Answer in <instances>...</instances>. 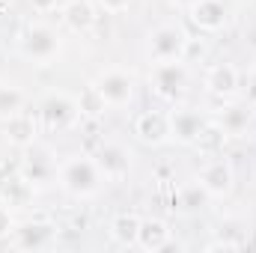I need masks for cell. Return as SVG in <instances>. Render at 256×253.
Instances as JSON below:
<instances>
[{
    "label": "cell",
    "mask_w": 256,
    "mask_h": 253,
    "mask_svg": "<svg viewBox=\"0 0 256 253\" xmlns=\"http://www.w3.org/2000/svg\"><path fill=\"white\" fill-rule=\"evenodd\" d=\"M104 182L108 179H104L96 155H86V152L66 155L60 161V167H57V185L72 200H92V196H98Z\"/></svg>",
    "instance_id": "6da1fadb"
},
{
    "label": "cell",
    "mask_w": 256,
    "mask_h": 253,
    "mask_svg": "<svg viewBox=\"0 0 256 253\" xmlns=\"http://www.w3.org/2000/svg\"><path fill=\"white\" fill-rule=\"evenodd\" d=\"M18 54L33 66H51L57 63L60 54H63V36L51 24L30 21L18 33Z\"/></svg>",
    "instance_id": "7a4b0ae2"
},
{
    "label": "cell",
    "mask_w": 256,
    "mask_h": 253,
    "mask_svg": "<svg viewBox=\"0 0 256 253\" xmlns=\"http://www.w3.org/2000/svg\"><path fill=\"white\" fill-rule=\"evenodd\" d=\"M36 116H39L42 134H66V131H74L78 122L84 120V114L78 108V96L63 92V90H54V92L42 96V102L36 104Z\"/></svg>",
    "instance_id": "3957f363"
},
{
    "label": "cell",
    "mask_w": 256,
    "mask_h": 253,
    "mask_svg": "<svg viewBox=\"0 0 256 253\" xmlns=\"http://www.w3.org/2000/svg\"><path fill=\"white\" fill-rule=\"evenodd\" d=\"M191 36L179 21H164L146 36V60L152 63H173L188 57Z\"/></svg>",
    "instance_id": "277c9868"
},
{
    "label": "cell",
    "mask_w": 256,
    "mask_h": 253,
    "mask_svg": "<svg viewBox=\"0 0 256 253\" xmlns=\"http://www.w3.org/2000/svg\"><path fill=\"white\" fill-rule=\"evenodd\" d=\"M90 84L98 90V96L104 98V104H108L110 110L128 108V104L134 102V92H137V78H134L128 68H122V66H108V68H102Z\"/></svg>",
    "instance_id": "5b68a950"
},
{
    "label": "cell",
    "mask_w": 256,
    "mask_h": 253,
    "mask_svg": "<svg viewBox=\"0 0 256 253\" xmlns=\"http://www.w3.org/2000/svg\"><path fill=\"white\" fill-rule=\"evenodd\" d=\"M18 167H21L24 179H27L33 188H45V185L57 182V167H60V161H57V152H54L51 143L36 140V143H30L27 149H21Z\"/></svg>",
    "instance_id": "8992f818"
},
{
    "label": "cell",
    "mask_w": 256,
    "mask_h": 253,
    "mask_svg": "<svg viewBox=\"0 0 256 253\" xmlns=\"http://www.w3.org/2000/svg\"><path fill=\"white\" fill-rule=\"evenodd\" d=\"M149 86L158 98L164 102H179L188 90V63L173 60V63H152L149 68Z\"/></svg>",
    "instance_id": "52a82bcc"
},
{
    "label": "cell",
    "mask_w": 256,
    "mask_h": 253,
    "mask_svg": "<svg viewBox=\"0 0 256 253\" xmlns=\"http://www.w3.org/2000/svg\"><path fill=\"white\" fill-rule=\"evenodd\" d=\"M131 134L137 143L143 146H152V149H161L167 143H173V134H170V114L167 110H140L134 120H131Z\"/></svg>",
    "instance_id": "ba28073f"
},
{
    "label": "cell",
    "mask_w": 256,
    "mask_h": 253,
    "mask_svg": "<svg viewBox=\"0 0 256 253\" xmlns=\"http://www.w3.org/2000/svg\"><path fill=\"white\" fill-rule=\"evenodd\" d=\"M196 182H200V188L206 190L212 200H224V196H230L232 188H236V170H232V164H230V161L224 158V152H220V155H212V158L200 167Z\"/></svg>",
    "instance_id": "9c48e42d"
},
{
    "label": "cell",
    "mask_w": 256,
    "mask_h": 253,
    "mask_svg": "<svg viewBox=\"0 0 256 253\" xmlns=\"http://www.w3.org/2000/svg\"><path fill=\"white\" fill-rule=\"evenodd\" d=\"M54 242H57V226L51 220H21L9 236V244L15 250H45Z\"/></svg>",
    "instance_id": "30bf717a"
},
{
    "label": "cell",
    "mask_w": 256,
    "mask_h": 253,
    "mask_svg": "<svg viewBox=\"0 0 256 253\" xmlns=\"http://www.w3.org/2000/svg\"><path fill=\"white\" fill-rule=\"evenodd\" d=\"M185 12L200 33H220L230 24V6L224 0H194Z\"/></svg>",
    "instance_id": "8fae6325"
},
{
    "label": "cell",
    "mask_w": 256,
    "mask_h": 253,
    "mask_svg": "<svg viewBox=\"0 0 256 253\" xmlns=\"http://www.w3.org/2000/svg\"><path fill=\"white\" fill-rule=\"evenodd\" d=\"M33 185L24 179L18 164H0V202H6L9 208H24L33 200Z\"/></svg>",
    "instance_id": "7c38bea8"
},
{
    "label": "cell",
    "mask_w": 256,
    "mask_h": 253,
    "mask_svg": "<svg viewBox=\"0 0 256 253\" xmlns=\"http://www.w3.org/2000/svg\"><path fill=\"white\" fill-rule=\"evenodd\" d=\"M3 137L12 149H27L30 143H36L42 137V126H39V116L30 114V110H21L9 120H3Z\"/></svg>",
    "instance_id": "4fadbf2b"
},
{
    "label": "cell",
    "mask_w": 256,
    "mask_h": 253,
    "mask_svg": "<svg viewBox=\"0 0 256 253\" xmlns=\"http://www.w3.org/2000/svg\"><path fill=\"white\" fill-rule=\"evenodd\" d=\"M238 86H242V74H238L236 66L226 63V60L214 63L206 72V92L214 96V98H220V102H232L236 92H238Z\"/></svg>",
    "instance_id": "5bb4252c"
},
{
    "label": "cell",
    "mask_w": 256,
    "mask_h": 253,
    "mask_svg": "<svg viewBox=\"0 0 256 253\" xmlns=\"http://www.w3.org/2000/svg\"><path fill=\"white\" fill-rule=\"evenodd\" d=\"M60 21L68 33L74 36H86L92 33L98 15H96V3L92 0H66L60 6Z\"/></svg>",
    "instance_id": "9a60e30c"
},
{
    "label": "cell",
    "mask_w": 256,
    "mask_h": 253,
    "mask_svg": "<svg viewBox=\"0 0 256 253\" xmlns=\"http://www.w3.org/2000/svg\"><path fill=\"white\" fill-rule=\"evenodd\" d=\"M170 114V134H173V143H179V146H194V140L200 137V131L202 126L208 122L200 110H194V108H173V110H167Z\"/></svg>",
    "instance_id": "2e32d148"
},
{
    "label": "cell",
    "mask_w": 256,
    "mask_h": 253,
    "mask_svg": "<svg viewBox=\"0 0 256 253\" xmlns=\"http://www.w3.org/2000/svg\"><path fill=\"white\" fill-rule=\"evenodd\" d=\"M137 248L146 253H164V250L179 248V244H173V232H170L167 220H161V218H143L140 220Z\"/></svg>",
    "instance_id": "e0dca14e"
},
{
    "label": "cell",
    "mask_w": 256,
    "mask_h": 253,
    "mask_svg": "<svg viewBox=\"0 0 256 253\" xmlns=\"http://www.w3.org/2000/svg\"><path fill=\"white\" fill-rule=\"evenodd\" d=\"M96 161H98V167H102V173H104L108 182L126 179L128 170H131V155L120 143H102L98 152H96Z\"/></svg>",
    "instance_id": "ac0fdd59"
},
{
    "label": "cell",
    "mask_w": 256,
    "mask_h": 253,
    "mask_svg": "<svg viewBox=\"0 0 256 253\" xmlns=\"http://www.w3.org/2000/svg\"><path fill=\"white\" fill-rule=\"evenodd\" d=\"M250 116H254V108H250L248 102H230V104H224V110L218 114V122H220V128H224L226 134L238 137V134L248 131Z\"/></svg>",
    "instance_id": "d6986e66"
},
{
    "label": "cell",
    "mask_w": 256,
    "mask_h": 253,
    "mask_svg": "<svg viewBox=\"0 0 256 253\" xmlns=\"http://www.w3.org/2000/svg\"><path fill=\"white\" fill-rule=\"evenodd\" d=\"M140 214H134V212H120L114 220H110V238H114V244H120V248H137V236H140Z\"/></svg>",
    "instance_id": "ffe728a7"
},
{
    "label": "cell",
    "mask_w": 256,
    "mask_h": 253,
    "mask_svg": "<svg viewBox=\"0 0 256 253\" xmlns=\"http://www.w3.org/2000/svg\"><path fill=\"white\" fill-rule=\"evenodd\" d=\"M226 137H230V134L220 128V122H218V120H208V122L202 126V131H200V137L194 140V149H196L200 155H206V158L220 155V152H224Z\"/></svg>",
    "instance_id": "44dd1931"
},
{
    "label": "cell",
    "mask_w": 256,
    "mask_h": 253,
    "mask_svg": "<svg viewBox=\"0 0 256 253\" xmlns=\"http://www.w3.org/2000/svg\"><path fill=\"white\" fill-rule=\"evenodd\" d=\"M21 110H27V92L12 80H0V122Z\"/></svg>",
    "instance_id": "7402d4cb"
},
{
    "label": "cell",
    "mask_w": 256,
    "mask_h": 253,
    "mask_svg": "<svg viewBox=\"0 0 256 253\" xmlns=\"http://www.w3.org/2000/svg\"><path fill=\"white\" fill-rule=\"evenodd\" d=\"M78 108H80V114H84V116H90V120H98V116H104V114L110 110L92 84H86V86H84V92L78 96Z\"/></svg>",
    "instance_id": "603a6c76"
},
{
    "label": "cell",
    "mask_w": 256,
    "mask_h": 253,
    "mask_svg": "<svg viewBox=\"0 0 256 253\" xmlns=\"http://www.w3.org/2000/svg\"><path fill=\"white\" fill-rule=\"evenodd\" d=\"M206 200H212V196L200 188V182H194L188 190H182V206H185V208H200Z\"/></svg>",
    "instance_id": "cb8c5ba5"
},
{
    "label": "cell",
    "mask_w": 256,
    "mask_h": 253,
    "mask_svg": "<svg viewBox=\"0 0 256 253\" xmlns=\"http://www.w3.org/2000/svg\"><path fill=\"white\" fill-rule=\"evenodd\" d=\"M15 224H18V220H15V208H9L6 202H0V242L12 236Z\"/></svg>",
    "instance_id": "d4e9b609"
},
{
    "label": "cell",
    "mask_w": 256,
    "mask_h": 253,
    "mask_svg": "<svg viewBox=\"0 0 256 253\" xmlns=\"http://www.w3.org/2000/svg\"><path fill=\"white\" fill-rule=\"evenodd\" d=\"M131 3H134V0H96V6H98L102 12H108V15H122V12H128Z\"/></svg>",
    "instance_id": "484cf974"
},
{
    "label": "cell",
    "mask_w": 256,
    "mask_h": 253,
    "mask_svg": "<svg viewBox=\"0 0 256 253\" xmlns=\"http://www.w3.org/2000/svg\"><path fill=\"white\" fill-rule=\"evenodd\" d=\"M242 248H244V242H238V238H214L206 244V250H242Z\"/></svg>",
    "instance_id": "4316f807"
},
{
    "label": "cell",
    "mask_w": 256,
    "mask_h": 253,
    "mask_svg": "<svg viewBox=\"0 0 256 253\" xmlns=\"http://www.w3.org/2000/svg\"><path fill=\"white\" fill-rule=\"evenodd\" d=\"M27 3H30V9H33V12H39V15L57 12V9L63 6V0H27Z\"/></svg>",
    "instance_id": "83f0119b"
},
{
    "label": "cell",
    "mask_w": 256,
    "mask_h": 253,
    "mask_svg": "<svg viewBox=\"0 0 256 253\" xmlns=\"http://www.w3.org/2000/svg\"><path fill=\"white\" fill-rule=\"evenodd\" d=\"M244 102L256 108V72H250V78H248V86H244Z\"/></svg>",
    "instance_id": "f1b7e54d"
},
{
    "label": "cell",
    "mask_w": 256,
    "mask_h": 253,
    "mask_svg": "<svg viewBox=\"0 0 256 253\" xmlns=\"http://www.w3.org/2000/svg\"><path fill=\"white\" fill-rule=\"evenodd\" d=\"M170 3H173L176 9H188V6H191L194 0H170Z\"/></svg>",
    "instance_id": "f546056e"
},
{
    "label": "cell",
    "mask_w": 256,
    "mask_h": 253,
    "mask_svg": "<svg viewBox=\"0 0 256 253\" xmlns=\"http://www.w3.org/2000/svg\"><path fill=\"white\" fill-rule=\"evenodd\" d=\"M238 3H254V0H238Z\"/></svg>",
    "instance_id": "4dcf8cb0"
}]
</instances>
